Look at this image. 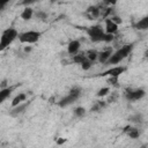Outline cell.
<instances>
[{
  "label": "cell",
  "instance_id": "6da1fadb",
  "mask_svg": "<svg viewBox=\"0 0 148 148\" xmlns=\"http://www.w3.org/2000/svg\"><path fill=\"white\" fill-rule=\"evenodd\" d=\"M133 49H134V43H130V44L123 45L121 47H119L118 50H116V51L112 52V54H111L110 59L108 60L106 65H110L111 66V65H118V64H120L124 59H126L132 53Z\"/></svg>",
  "mask_w": 148,
  "mask_h": 148
},
{
  "label": "cell",
  "instance_id": "7a4b0ae2",
  "mask_svg": "<svg viewBox=\"0 0 148 148\" xmlns=\"http://www.w3.org/2000/svg\"><path fill=\"white\" fill-rule=\"evenodd\" d=\"M82 95V88L79 87V86H74L71 88V90L68 91V94L66 96H64L59 102H58V105L60 108H66L71 104H73L74 102H76Z\"/></svg>",
  "mask_w": 148,
  "mask_h": 148
},
{
  "label": "cell",
  "instance_id": "3957f363",
  "mask_svg": "<svg viewBox=\"0 0 148 148\" xmlns=\"http://www.w3.org/2000/svg\"><path fill=\"white\" fill-rule=\"evenodd\" d=\"M17 36H18V31L15 28L5 29L0 36V51L7 49L15 39H17Z\"/></svg>",
  "mask_w": 148,
  "mask_h": 148
},
{
  "label": "cell",
  "instance_id": "277c9868",
  "mask_svg": "<svg viewBox=\"0 0 148 148\" xmlns=\"http://www.w3.org/2000/svg\"><path fill=\"white\" fill-rule=\"evenodd\" d=\"M86 34L89 37V39L92 43H99L104 40V36H105V31L104 28L101 24H94L90 25L86 29Z\"/></svg>",
  "mask_w": 148,
  "mask_h": 148
},
{
  "label": "cell",
  "instance_id": "5b68a950",
  "mask_svg": "<svg viewBox=\"0 0 148 148\" xmlns=\"http://www.w3.org/2000/svg\"><path fill=\"white\" fill-rule=\"evenodd\" d=\"M40 36H42V32L38 31V30H27V31H23V32H18L17 39L22 44L31 45V44L37 43L39 40Z\"/></svg>",
  "mask_w": 148,
  "mask_h": 148
},
{
  "label": "cell",
  "instance_id": "8992f818",
  "mask_svg": "<svg viewBox=\"0 0 148 148\" xmlns=\"http://www.w3.org/2000/svg\"><path fill=\"white\" fill-rule=\"evenodd\" d=\"M146 96V90L143 88H134V89H127L124 92V97L128 102H136L142 99Z\"/></svg>",
  "mask_w": 148,
  "mask_h": 148
},
{
  "label": "cell",
  "instance_id": "52a82bcc",
  "mask_svg": "<svg viewBox=\"0 0 148 148\" xmlns=\"http://www.w3.org/2000/svg\"><path fill=\"white\" fill-rule=\"evenodd\" d=\"M125 67L121 65H112L109 69L104 71L103 73L99 74V76H117L119 77L124 72H125Z\"/></svg>",
  "mask_w": 148,
  "mask_h": 148
},
{
  "label": "cell",
  "instance_id": "ba28073f",
  "mask_svg": "<svg viewBox=\"0 0 148 148\" xmlns=\"http://www.w3.org/2000/svg\"><path fill=\"white\" fill-rule=\"evenodd\" d=\"M29 105H30V102L29 101H24V102L17 104L15 106H12V110L9 111V114L12 117H18L20 114L25 112V110L29 108Z\"/></svg>",
  "mask_w": 148,
  "mask_h": 148
},
{
  "label": "cell",
  "instance_id": "9c48e42d",
  "mask_svg": "<svg viewBox=\"0 0 148 148\" xmlns=\"http://www.w3.org/2000/svg\"><path fill=\"white\" fill-rule=\"evenodd\" d=\"M118 24L114 23L110 17H106L104 18V31L105 34H111V35H114L118 32Z\"/></svg>",
  "mask_w": 148,
  "mask_h": 148
},
{
  "label": "cell",
  "instance_id": "30bf717a",
  "mask_svg": "<svg viewBox=\"0 0 148 148\" xmlns=\"http://www.w3.org/2000/svg\"><path fill=\"white\" fill-rule=\"evenodd\" d=\"M84 15L88 17V20H95L101 16V8L98 6H89L86 9Z\"/></svg>",
  "mask_w": 148,
  "mask_h": 148
},
{
  "label": "cell",
  "instance_id": "8fae6325",
  "mask_svg": "<svg viewBox=\"0 0 148 148\" xmlns=\"http://www.w3.org/2000/svg\"><path fill=\"white\" fill-rule=\"evenodd\" d=\"M80 49H81V42L79 39H73L67 45V53L69 56H74L80 52Z\"/></svg>",
  "mask_w": 148,
  "mask_h": 148
},
{
  "label": "cell",
  "instance_id": "7c38bea8",
  "mask_svg": "<svg viewBox=\"0 0 148 148\" xmlns=\"http://www.w3.org/2000/svg\"><path fill=\"white\" fill-rule=\"evenodd\" d=\"M112 52H113V50H112L111 47L104 49L103 51H101V52L98 53L97 61H98V62H101V64H103V65H106V62H108V60L110 59V57H111Z\"/></svg>",
  "mask_w": 148,
  "mask_h": 148
},
{
  "label": "cell",
  "instance_id": "4fadbf2b",
  "mask_svg": "<svg viewBox=\"0 0 148 148\" xmlns=\"http://www.w3.org/2000/svg\"><path fill=\"white\" fill-rule=\"evenodd\" d=\"M124 133H126L131 139H138L141 135V132L139 131L138 127H133L131 125H127L124 127Z\"/></svg>",
  "mask_w": 148,
  "mask_h": 148
},
{
  "label": "cell",
  "instance_id": "5bb4252c",
  "mask_svg": "<svg viewBox=\"0 0 148 148\" xmlns=\"http://www.w3.org/2000/svg\"><path fill=\"white\" fill-rule=\"evenodd\" d=\"M13 87H5V88H0V104H2L13 92Z\"/></svg>",
  "mask_w": 148,
  "mask_h": 148
},
{
  "label": "cell",
  "instance_id": "9a60e30c",
  "mask_svg": "<svg viewBox=\"0 0 148 148\" xmlns=\"http://www.w3.org/2000/svg\"><path fill=\"white\" fill-rule=\"evenodd\" d=\"M34 9L31 8V7H29V6H27L22 12H21V18L23 20V21H29V20H31L32 18V16H34Z\"/></svg>",
  "mask_w": 148,
  "mask_h": 148
},
{
  "label": "cell",
  "instance_id": "2e32d148",
  "mask_svg": "<svg viewBox=\"0 0 148 148\" xmlns=\"http://www.w3.org/2000/svg\"><path fill=\"white\" fill-rule=\"evenodd\" d=\"M135 29L138 30H141V31H146L148 29V17L147 16H143L142 18H140L136 23H135Z\"/></svg>",
  "mask_w": 148,
  "mask_h": 148
},
{
  "label": "cell",
  "instance_id": "e0dca14e",
  "mask_svg": "<svg viewBox=\"0 0 148 148\" xmlns=\"http://www.w3.org/2000/svg\"><path fill=\"white\" fill-rule=\"evenodd\" d=\"M24 101H27V94H25V92H18V94L13 98V101H12V106H15V105H17V104H20V103H22V102H24Z\"/></svg>",
  "mask_w": 148,
  "mask_h": 148
},
{
  "label": "cell",
  "instance_id": "ac0fdd59",
  "mask_svg": "<svg viewBox=\"0 0 148 148\" xmlns=\"http://www.w3.org/2000/svg\"><path fill=\"white\" fill-rule=\"evenodd\" d=\"M106 105H108L106 102H104V101H97V102H95V104L91 106L90 111H91V112H99V111H102Z\"/></svg>",
  "mask_w": 148,
  "mask_h": 148
},
{
  "label": "cell",
  "instance_id": "d6986e66",
  "mask_svg": "<svg viewBox=\"0 0 148 148\" xmlns=\"http://www.w3.org/2000/svg\"><path fill=\"white\" fill-rule=\"evenodd\" d=\"M128 121L130 123H133V124H141L143 123V114L142 113H134L132 116L128 117Z\"/></svg>",
  "mask_w": 148,
  "mask_h": 148
},
{
  "label": "cell",
  "instance_id": "ffe728a7",
  "mask_svg": "<svg viewBox=\"0 0 148 148\" xmlns=\"http://www.w3.org/2000/svg\"><path fill=\"white\" fill-rule=\"evenodd\" d=\"M86 58H87L86 54H83V53H76V54H74V56H71V61L74 62V64L80 65Z\"/></svg>",
  "mask_w": 148,
  "mask_h": 148
},
{
  "label": "cell",
  "instance_id": "44dd1931",
  "mask_svg": "<svg viewBox=\"0 0 148 148\" xmlns=\"http://www.w3.org/2000/svg\"><path fill=\"white\" fill-rule=\"evenodd\" d=\"M86 113H87V110L83 106H76L73 112L74 117H76V118H83L86 116Z\"/></svg>",
  "mask_w": 148,
  "mask_h": 148
},
{
  "label": "cell",
  "instance_id": "7402d4cb",
  "mask_svg": "<svg viewBox=\"0 0 148 148\" xmlns=\"http://www.w3.org/2000/svg\"><path fill=\"white\" fill-rule=\"evenodd\" d=\"M108 96H109V97H108V99L105 101V102H106L108 104H109V103H116V102L118 101L119 94H118L117 91H112V92L110 91V92L108 94Z\"/></svg>",
  "mask_w": 148,
  "mask_h": 148
},
{
  "label": "cell",
  "instance_id": "603a6c76",
  "mask_svg": "<svg viewBox=\"0 0 148 148\" xmlns=\"http://www.w3.org/2000/svg\"><path fill=\"white\" fill-rule=\"evenodd\" d=\"M92 65H94V62H91L89 59L86 58V59L80 64V67H81L82 71H89V69L92 67Z\"/></svg>",
  "mask_w": 148,
  "mask_h": 148
},
{
  "label": "cell",
  "instance_id": "cb8c5ba5",
  "mask_svg": "<svg viewBox=\"0 0 148 148\" xmlns=\"http://www.w3.org/2000/svg\"><path fill=\"white\" fill-rule=\"evenodd\" d=\"M111 90H110V87H103V88H101L98 91H97V97H105V96H108V94L110 92Z\"/></svg>",
  "mask_w": 148,
  "mask_h": 148
},
{
  "label": "cell",
  "instance_id": "d4e9b609",
  "mask_svg": "<svg viewBox=\"0 0 148 148\" xmlns=\"http://www.w3.org/2000/svg\"><path fill=\"white\" fill-rule=\"evenodd\" d=\"M86 57H87V59H89L91 62H95V61L97 60L98 52H96V51H89V52L86 54Z\"/></svg>",
  "mask_w": 148,
  "mask_h": 148
},
{
  "label": "cell",
  "instance_id": "484cf974",
  "mask_svg": "<svg viewBox=\"0 0 148 148\" xmlns=\"http://www.w3.org/2000/svg\"><path fill=\"white\" fill-rule=\"evenodd\" d=\"M35 15H36L37 18H39V20H42V21H44V20L47 18V13H45V12H43V10H38Z\"/></svg>",
  "mask_w": 148,
  "mask_h": 148
},
{
  "label": "cell",
  "instance_id": "4316f807",
  "mask_svg": "<svg viewBox=\"0 0 148 148\" xmlns=\"http://www.w3.org/2000/svg\"><path fill=\"white\" fill-rule=\"evenodd\" d=\"M118 80H119V77H117V76H109V80H108V82H109L111 86H117V82H118Z\"/></svg>",
  "mask_w": 148,
  "mask_h": 148
},
{
  "label": "cell",
  "instance_id": "83f0119b",
  "mask_svg": "<svg viewBox=\"0 0 148 148\" xmlns=\"http://www.w3.org/2000/svg\"><path fill=\"white\" fill-rule=\"evenodd\" d=\"M38 0H21V2H20V5H23V6H30V5H32V3H35V2H37Z\"/></svg>",
  "mask_w": 148,
  "mask_h": 148
},
{
  "label": "cell",
  "instance_id": "f1b7e54d",
  "mask_svg": "<svg viewBox=\"0 0 148 148\" xmlns=\"http://www.w3.org/2000/svg\"><path fill=\"white\" fill-rule=\"evenodd\" d=\"M110 18H111V20H112L114 23H117L118 25H119V24L123 22L121 17H119V16H117V15H111V16H110Z\"/></svg>",
  "mask_w": 148,
  "mask_h": 148
},
{
  "label": "cell",
  "instance_id": "f546056e",
  "mask_svg": "<svg viewBox=\"0 0 148 148\" xmlns=\"http://www.w3.org/2000/svg\"><path fill=\"white\" fill-rule=\"evenodd\" d=\"M103 3L106 6V7H112L117 3V0H103Z\"/></svg>",
  "mask_w": 148,
  "mask_h": 148
},
{
  "label": "cell",
  "instance_id": "4dcf8cb0",
  "mask_svg": "<svg viewBox=\"0 0 148 148\" xmlns=\"http://www.w3.org/2000/svg\"><path fill=\"white\" fill-rule=\"evenodd\" d=\"M10 0H0V12L3 10V8L7 6V3L9 2Z\"/></svg>",
  "mask_w": 148,
  "mask_h": 148
},
{
  "label": "cell",
  "instance_id": "1f68e13d",
  "mask_svg": "<svg viewBox=\"0 0 148 148\" xmlns=\"http://www.w3.org/2000/svg\"><path fill=\"white\" fill-rule=\"evenodd\" d=\"M65 142H66V139H64V138H59V140H57V143L58 145H62Z\"/></svg>",
  "mask_w": 148,
  "mask_h": 148
},
{
  "label": "cell",
  "instance_id": "d6a6232c",
  "mask_svg": "<svg viewBox=\"0 0 148 148\" xmlns=\"http://www.w3.org/2000/svg\"><path fill=\"white\" fill-rule=\"evenodd\" d=\"M5 87H7V80H2L0 83V88H5Z\"/></svg>",
  "mask_w": 148,
  "mask_h": 148
},
{
  "label": "cell",
  "instance_id": "836d02e7",
  "mask_svg": "<svg viewBox=\"0 0 148 148\" xmlns=\"http://www.w3.org/2000/svg\"><path fill=\"white\" fill-rule=\"evenodd\" d=\"M31 50H32V47H31V46H25V47L23 49V51H24L25 53H29Z\"/></svg>",
  "mask_w": 148,
  "mask_h": 148
}]
</instances>
